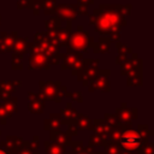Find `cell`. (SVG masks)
I'll return each instance as SVG.
<instances>
[{
  "label": "cell",
  "mask_w": 154,
  "mask_h": 154,
  "mask_svg": "<svg viewBox=\"0 0 154 154\" xmlns=\"http://www.w3.org/2000/svg\"><path fill=\"white\" fill-rule=\"evenodd\" d=\"M0 154H6V152H4V150H1V149H0Z\"/></svg>",
  "instance_id": "cell-2"
},
{
  "label": "cell",
  "mask_w": 154,
  "mask_h": 154,
  "mask_svg": "<svg viewBox=\"0 0 154 154\" xmlns=\"http://www.w3.org/2000/svg\"><path fill=\"white\" fill-rule=\"evenodd\" d=\"M141 137L136 132H126L122 137V144L124 148H128V150H135L141 146Z\"/></svg>",
  "instance_id": "cell-1"
}]
</instances>
